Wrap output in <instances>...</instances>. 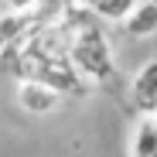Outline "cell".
<instances>
[{
    "label": "cell",
    "mask_w": 157,
    "mask_h": 157,
    "mask_svg": "<svg viewBox=\"0 0 157 157\" xmlns=\"http://www.w3.org/2000/svg\"><path fill=\"white\" fill-rule=\"evenodd\" d=\"M133 157H157V113H144L133 130Z\"/></svg>",
    "instance_id": "6"
},
{
    "label": "cell",
    "mask_w": 157,
    "mask_h": 157,
    "mask_svg": "<svg viewBox=\"0 0 157 157\" xmlns=\"http://www.w3.org/2000/svg\"><path fill=\"white\" fill-rule=\"evenodd\" d=\"M86 7L92 10L96 21H120L123 24V17L137 7V0H92V4H86Z\"/></svg>",
    "instance_id": "7"
},
{
    "label": "cell",
    "mask_w": 157,
    "mask_h": 157,
    "mask_svg": "<svg viewBox=\"0 0 157 157\" xmlns=\"http://www.w3.org/2000/svg\"><path fill=\"white\" fill-rule=\"evenodd\" d=\"M62 102V92L55 86H48L41 82V78H21V86H17V106L24 113H31V116H44L51 113Z\"/></svg>",
    "instance_id": "2"
},
{
    "label": "cell",
    "mask_w": 157,
    "mask_h": 157,
    "mask_svg": "<svg viewBox=\"0 0 157 157\" xmlns=\"http://www.w3.org/2000/svg\"><path fill=\"white\" fill-rule=\"evenodd\" d=\"M68 58L75 65V72L82 78H92V82H106L113 75V48L106 41L99 28L86 24V28L72 31V41H68Z\"/></svg>",
    "instance_id": "1"
},
{
    "label": "cell",
    "mask_w": 157,
    "mask_h": 157,
    "mask_svg": "<svg viewBox=\"0 0 157 157\" xmlns=\"http://www.w3.org/2000/svg\"><path fill=\"white\" fill-rule=\"evenodd\" d=\"M7 7H10V10H34L38 0H7Z\"/></svg>",
    "instance_id": "8"
},
{
    "label": "cell",
    "mask_w": 157,
    "mask_h": 157,
    "mask_svg": "<svg viewBox=\"0 0 157 157\" xmlns=\"http://www.w3.org/2000/svg\"><path fill=\"white\" fill-rule=\"evenodd\" d=\"M123 34L133 41H147L157 34V0H137V7L123 17Z\"/></svg>",
    "instance_id": "4"
},
{
    "label": "cell",
    "mask_w": 157,
    "mask_h": 157,
    "mask_svg": "<svg viewBox=\"0 0 157 157\" xmlns=\"http://www.w3.org/2000/svg\"><path fill=\"white\" fill-rule=\"evenodd\" d=\"M130 99L140 113H157V58L144 62L130 82Z\"/></svg>",
    "instance_id": "3"
},
{
    "label": "cell",
    "mask_w": 157,
    "mask_h": 157,
    "mask_svg": "<svg viewBox=\"0 0 157 157\" xmlns=\"http://www.w3.org/2000/svg\"><path fill=\"white\" fill-rule=\"evenodd\" d=\"M31 28H34V10H7L0 17V51L21 44Z\"/></svg>",
    "instance_id": "5"
}]
</instances>
